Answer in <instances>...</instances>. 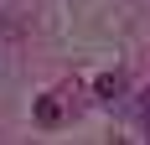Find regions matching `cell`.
I'll use <instances>...</instances> for the list:
<instances>
[{
	"label": "cell",
	"instance_id": "1",
	"mask_svg": "<svg viewBox=\"0 0 150 145\" xmlns=\"http://www.w3.org/2000/svg\"><path fill=\"white\" fill-rule=\"evenodd\" d=\"M98 99H104V104H119L124 99V78H119V72H104V78H98Z\"/></svg>",
	"mask_w": 150,
	"mask_h": 145
},
{
	"label": "cell",
	"instance_id": "3",
	"mask_svg": "<svg viewBox=\"0 0 150 145\" xmlns=\"http://www.w3.org/2000/svg\"><path fill=\"white\" fill-rule=\"evenodd\" d=\"M140 114H145V119H150V88H145V99H140Z\"/></svg>",
	"mask_w": 150,
	"mask_h": 145
},
{
	"label": "cell",
	"instance_id": "2",
	"mask_svg": "<svg viewBox=\"0 0 150 145\" xmlns=\"http://www.w3.org/2000/svg\"><path fill=\"white\" fill-rule=\"evenodd\" d=\"M36 119H42V124H57V99H42V104H36Z\"/></svg>",
	"mask_w": 150,
	"mask_h": 145
}]
</instances>
